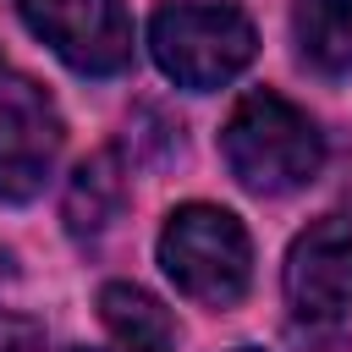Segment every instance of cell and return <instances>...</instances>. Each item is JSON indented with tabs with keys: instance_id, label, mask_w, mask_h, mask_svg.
<instances>
[{
	"instance_id": "5b68a950",
	"label": "cell",
	"mask_w": 352,
	"mask_h": 352,
	"mask_svg": "<svg viewBox=\"0 0 352 352\" xmlns=\"http://www.w3.org/2000/svg\"><path fill=\"white\" fill-rule=\"evenodd\" d=\"M60 116L33 77L0 66V204H28L44 192L60 154Z\"/></svg>"
},
{
	"instance_id": "6da1fadb",
	"label": "cell",
	"mask_w": 352,
	"mask_h": 352,
	"mask_svg": "<svg viewBox=\"0 0 352 352\" xmlns=\"http://www.w3.org/2000/svg\"><path fill=\"white\" fill-rule=\"evenodd\" d=\"M220 154L248 192H292L319 176L324 138L292 99L258 88V94L236 99V110L226 116Z\"/></svg>"
},
{
	"instance_id": "7c38bea8",
	"label": "cell",
	"mask_w": 352,
	"mask_h": 352,
	"mask_svg": "<svg viewBox=\"0 0 352 352\" xmlns=\"http://www.w3.org/2000/svg\"><path fill=\"white\" fill-rule=\"evenodd\" d=\"M242 352H253V346H242Z\"/></svg>"
},
{
	"instance_id": "30bf717a",
	"label": "cell",
	"mask_w": 352,
	"mask_h": 352,
	"mask_svg": "<svg viewBox=\"0 0 352 352\" xmlns=\"http://www.w3.org/2000/svg\"><path fill=\"white\" fill-rule=\"evenodd\" d=\"M38 341H44L38 319H28L16 308H0V352H38Z\"/></svg>"
},
{
	"instance_id": "52a82bcc",
	"label": "cell",
	"mask_w": 352,
	"mask_h": 352,
	"mask_svg": "<svg viewBox=\"0 0 352 352\" xmlns=\"http://www.w3.org/2000/svg\"><path fill=\"white\" fill-rule=\"evenodd\" d=\"M99 319L116 341V352H176V319L160 297H148L143 286L110 280L99 292Z\"/></svg>"
},
{
	"instance_id": "8992f818",
	"label": "cell",
	"mask_w": 352,
	"mask_h": 352,
	"mask_svg": "<svg viewBox=\"0 0 352 352\" xmlns=\"http://www.w3.org/2000/svg\"><path fill=\"white\" fill-rule=\"evenodd\" d=\"M286 302L308 324L352 319V220L324 214L286 253Z\"/></svg>"
},
{
	"instance_id": "ba28073f",
	"label": "cell",
	"mask_w": 352,
	"mask_h": 352,
	"mask_svg": "<svg viewBox=\"0 0 352 352\" xmlns=\"http://www.w3.org/2000/svg\"><path fill=\"white\" fill-rule=\"evenodd\" d=\"M292 33L308 66L330 77H352V0H297Z\"/></svg>"
},
{
	"instance_id": "9c48e42d",
	"label": "cell",
	"mask_w": 352,
	"mask_h": 352,
	"mask_svg": "<svg viewBox=\"0 0 352 352\" xmlns=\"http://www.w3.org/2000/svg\"><path fill=\"white\" fill-rule=\"evenodd\" d=\"M121 198H126V176H121V160L116 154H94L72 170L66 182V231L72 236H99L116 214H121Z\"/></svg>"
},
{
	"instance_id": "3957f363",
	"label": "cell",
	"mask_w": 352,
	"mask_h": 352,
	"mask_svg": "<svg viewBox=\"0 0 352 352\" xmlns=\"http://www.w3.org/2000/svg\"><path fill=\"white\" fill-rule=\"evenodd\" d=\"M160 270L170 275V286L182 297H192L204 308H231L253 275V248H248L242 220L220 204L170 209V220L160 231Z\"/></svg>"
},
{
	"instance_id": "8fae6325",
	"label": "cell",
	"mask_w": 352,
	"mask_h": 352,
	"mask_svg": "<svg viewBox=\"0 0 352 352\" xmlns=\"http://www.w3.org/2000/svg\"><path fill=\"white\" fill-rule=\"evenodd\" d=\"M66 352H94V346H66Z\"/></svg>"
},
{
	"instance_id": "7a4b0ae2",
	"label": "cell",
	"mask_w": 352,
	"mask_h": 352,
	"mask_svg": "<svg viewBox=\"0 0 352 352\" xmlns=\"http://www.w3.org/2000/svg\"><path fill=\"white\" fill-rule=\"evenodd\" d=\"M148 50H154V60L170 82L209 94L253 60L258 33L226 0H170L148 22Z\"/></svg>"
},
{
	"instance_id": "277c9868",
	"label": "cell",
	"mask_w": 352,
	"mask_h": 352,
	"mask_svg": "<svg viewBox=\"0 0 352 352\" xmlns=\"http://www.w3.org/2000/svg\"><path fill=\"white\" fill-rule=\"evenodd\" d=\"M16 16L82 77H110L132 60V16L121 0H16Z\"/></svg>"
}]
</instances>
